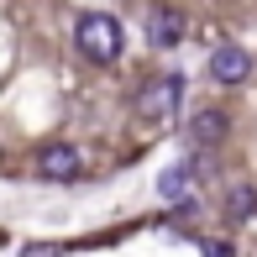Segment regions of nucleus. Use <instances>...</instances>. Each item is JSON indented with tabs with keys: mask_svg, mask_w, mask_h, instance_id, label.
<instances>
[{
	"mask_svg": "<svg viewBox=\"0 0 257 257\" xmlns=\"http://www.w3.org/2000/svg\"><path fill=\"white\" fill-rule=\"evenodd\" d=\"M74 42L84 58H95V63H110V58H121V21L115 16H79L74 21Z\"/></svg>",
	"mask_w": 257,
	"mask_h": 257,
	"instance_id": "nucleus-1",
	"label": "nucleus"
},
{
	"mask_svg": "<svg viewBox=\"0 0 257 257\" xmlns=\"http://www.w3.org/2000/svg\"><path fill=\"white\" fill-rule=\"evenodd\" d=\"M179 100H184V74H163V79H153V84L137 95V110L142 115H168Z\"/></svg>",
	"mask_w": 257,
	"mask_h": 257,
	"instance_id": "nucleus-2",
	"label": "nucleus"
},
{
	"mask_svg": "<svg viewBox=\"0 0 257 257\" xmlns=\"http://www.w3.org/2000/svg\"><path fill=\"white\" fill-rule=\"evenodd\" d=\"M147 42L153 48H179L184 42V11H173V6H153V16H147Z\"/></svg>",
	"mask_w": 257,
	"mask_h": 257,
	"instance_id": "nucleus-3",
	"label": "nucleus"
},
{
	"mask_svg": "<svg viewBox=\"0 0 257 257\" xmlns=\"http://www.w3.org/2000/svg\"><path fill=\"white\" fill-rule=\"evenodd\" d=\"M79 168H84V163H79V147L74 142H48L37 153V173H42V179H74Z\"/></svg>",
	"mask_w": 257,
	"mask_h": 257,
	"instance_id": "nucleus-4",
	"label": "nucleus"
},
{
	"mask_svg": "<svg viewBox=\"0 0 257 257\" xmlns=\"http://www.w3.org/2000/svg\"><path fill=\"white\" fill-rule=\"evenodd\" d=\"M252 74V58H247V48H215L210 53V79H215V84H241V79Z\"/></svg>",
	"mask_w": 257,
	"mask_h": 257,
	"instance_id": "nucleus-5",
	"label": "nucleus"
},
{
	"mask_svg": "<svg viewBox=\"0 0 257 257\" xmlns=\"http://www.w3.org/2000/svg\"><path fill=\"white\" fill-rule=\"evenodd\" d=\"M226 132H231L226 110H194V115H189V142L200 147V153H205V147H220V142H226Z\"/></svg>",
	"mask_w": 257,
	"mask_h": 257,
	"instance_id": "nucleus-6",
	"label": "nucleus"
},
{
	"mask_svg": "<svg viewBox=\"0 0 257 257\" xmlns=\"http://www.w3.org/2000/svg\"><path fill=\"white\" fill-rule=\"evenodd\" d=\"M194 163H173V168H163V179H158V194L163 200H184L189 194V184H194Z\"/></svg>",
	"mask_w": 257,
	"mask_h": 257,
	"instance_id": "nucleus-7",
	"label": "nucleus"
},
{
	"mask_svg": "<svg viewBox=\"0 0 257 257\" xmlns=\"http://www.w3.org/2000/svg\"><path fill=\"white\" fill-rule=\"evenodd\" d=\"M252 210H257V184H231L226 189V215L241 220V215H252Z\"/></svg>",
	"mask_w": 257,
	"mask_h": 257,
	"instance_id": "nucleus-8",
	"label": "nucleus"
},
{
	"mask_svg": "<svg viewBox=\"0 0 257 257\" xmlns=\"http://www.w3.org/2000/svg\"><path fill=\"white\" fill-rule=\"evenodd\" d=\"M16 257H63V247L58 241H37V247H21Z\"/></svg>",
	"mask_w": 257,
	"mask_h": 257,
	"instance_id": "nucleus-9",
	"label": "nucleus"
},
{
	"mask_svg": "<svg viewBox=\"0 0 257 257\" xmlns=\"http://www.w3.org/2000/svg\"><path fill=\"white\" fill-rule=\"evenodd\" d=\"M200 252H205V257H236L231 241H200Z\"/></svg>",
	"mask_w": 257,
	"mask_h": 257,
	"instance_id": "nucleus-10",
	"label": "nucleus"
}]
</instances>
